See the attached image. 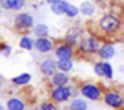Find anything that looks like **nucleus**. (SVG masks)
I'll return each mask as SVG.
<instances>
[{"mask_svg": "<svg viewBox=\"0 0 124 110\" xmlns=\"http://www.w3.org/2000/svg\"><path fill=\"white\" fill-rule=\"evenodd\" d=\"M101 100L111 109L114 110H123L124 106V97L121 90L118 88H104Z\"/></svg>", "mask_w": 124, "mask_h": 110, "instance_id": "20e7f679", "label": "nucleus"}, {"mask_svg": "<svg viewBox=\"0 0 124 110\" xmlns=\"http://www.w3.org/2000/svg\"><path fill=\"white\" fill-rule=\"evenodd\" d=\"M66 110H88V103L82 97H75V99H71Z\"/></svg>", "mask_w": 124, "mask_h": 110, "instance_id": "dca6fc26", "label": "nucleus"}, {"mask_svg": "<svg viewBox=\"0 0 124 110\" xmlns=\"http://www.w3.org/2000/svg\"><path fill=\"white\" fill-rule=\"evenodd\" d=\"M81 29L79 28H71V29H68V32L65 33V36H63V42L65 44H68V45H71V46H74V48H77V45H78V42L81 41Z\"/></svg>", "mask_w": 124, "mask_h": 110, "instance_id": "9b49d317", "label": "nucleus"}, {"mask_svg": "<svg viewBox=\"0 0 124 110\" xmlns=\"http://www.w3.org/2000/svg\"><path fill=\"white\" fill-rule=\"evenodd\" d=\"M0 110H3V106H0Z\"/></svg>", "mask_w": 124, "mask_h": 110, "instance_id": "c756f323", "label": "nucleus"}, {"mask_svg": "<svg viewBox=\"0 0 124 110\" xmlns=\"http://www.w3.org/2000/svg\"><path fill=\"white\" fill-rule=\"evenodd\" d=\"M78 15H79V10H78V7L69 3V4H68V7H66V12H65V16H68L69 19H74V18H77Z\"/></svg>", "mask_w": 124, "mask_h": 110, "instance_id": "5701e85b", "label": "nucleus"}, {"mask_svg": "<svg viewBox=\"0 0 124 110\" xmlns=\"http://www.w3.org/2000/svg\"><path fill=\"white\" fill-rule=\"evenodd\" d=\"M104 88L105 87H102L100 82H93V81L78 82V90H79V94L82 96V99L91 100V101H100L101 100Z\"/></svg>", "mask_w": 124, "mask_h": 110, "instance_id": "f03ea898", "label": "nucleus"}, {"mask_svg": "<svg viewBox=\"0 0 124 110\" xmlns=\"http://www.w3.org/2000/svg\"><path fill=\"white\" fill-rule=\"evenodd\" d=\"M68 90H69V96H71V99L78 97V94H79V90H78V81L72 82V84H68Z\"/></svg>", "mask_w": 124, "mask_h": 110, "instance_id": "393cba45", "label": "nucleus"}, {"mask_svg": "<svg viewBox=\"0 0 124 110\" xmlns=\"http://www.w3.org/2000/svg\"><path fill=\"white\" fill-rule=\"evenodd\" d=\"M32 80V75L29 73H25V74H20V75H17V77H13L12 78V84H15V85H17V87H25V85H28Z\"/></svg>", "mask_w": 124, "mask_h": 110, "instance_id": "f3484780", "label": "nucleus"}, {"mask_svg": "<svg viewBox=\"0 0 124 110\" xmlns=\"http://www.w3.org/2000/svg\"><path fill=\"white\" fill-rule=\"evenodd\" d=\"M56 68H58V71L68 74L69 71L74 70V61H71V59H58L56 61Z\"/></svg>", "mask_w": 124, "mask_h": 110, "instance_id": "aec40b11", "label": "nucleus"}, {"mask_svg": "<svg viewBox=\"0 0 124 110\" xmlns=\"http://www.w3.org/2000/svg\"><path fill=\"white\" fill-rule=\"evenodd\" d=\"M32 29H33V33H35L36 38H46V36H49V26L46 23H38Z\"/></svg>", "mask_w": 124, "mask_h": 110, "instance_id": "6ab92c4d", "label": "nucleus"}, {"mask_svg": "<svg viewBox=\"0 0 124 110\" xmlns=\"http://www.w3.org/2000/svg\"><path fill=\"white\" fill-rule=\"evenodd\" d=\"M78 10H79V13L81 15H84V16H87V18H91L93 15H95V4H94L91 0H85V1H82L81 3V6L78 7Z\"/></svg>", "mask_w": 124, "mask_h": 110, "instance_id": "2eb2a0df", "label": "nucleus"}, {"mask_svg": "<svg viewBox=\"0 0 124 110\" xmlns=\"http://www.w3.org/2000/svg\"><path fill=\"white\" fill-rule=\"evenodd\" d=\"M36 110H59V109L55 103H52L49 100H45V101H42L36 106Z\"/></svg>", "mask_w": 124, "mask_h": 110, "instance_id": "4be33fe9", "label": "nucleus"}, {"mask_svg": "<svg viewBox=\"0 0 124 110\" xmlns=\"http://www.w3.org/2000/svg\"><path fill=\"white\" fill-rule=\"evenodd\" d=\"M28 100L23 96H12L6 100V109L7 110H26Z\"/></svg>", "mask_w": 124, "mask_h": 110, "instance_id": "1a4fd4ad", "label": "nucleus"}, {"mask_svg": "<svg viewBox=\"0 0 124 110\" xmlns=\"http://www.w3.org/2000/svg\"><path fill=\"white\" fill-rule=\"evenodd\" d=\"M71 82V77L66 73L56 71L51 75V87H61V85H68Z\"/></svg>", "mask_w": 124, "mask_h": 110, "instance_id": "4468645a", "label": "nucleus"}, {"mask_svg": "<svg viewBox=\"0 0 124 110\" xmlns=\"http://www.w3.org/2000/svg\"><path fill=\"white\" fill-rule=\"evenodd\" d=\"M101 39L95 35L91 36H85L81 38V41L78 42L77 48H75V54L77 55H95L97 51L101 46Z\"/></svg>", "mask_w": 124, "mask_h": 110, "instance_id": "7ed1b4c3", "label": "nucleus"}, {"mask_svg": "<svg viewBox=\"0 0 124 110\" xmlns=\"http://www.w3.org/2000/svg\"><path fill=\"white\" fill-rule=\"evenodd\" d=\"M0 52L4 56H9L10 52H12V46L7 45V44H4V42H0Z\"/></svg>", "mask_w": 124, "mask_h": 110, "instance_id": "bb28decb", "label": "nucleus"}, {"mask_svg": "<svg viewBox=\"0 0 124 110\" xmlns=\"http://www.w3.org/2000/svg\"><path fill=\"white\" fill-rule=\"evenodd\" d=\"M102 70H104V78L111 80L113 78V67L108 61H102Z\"/></svg>", "mask_w": 124, "mask_h": 110, "instance_id": "b1692460", "label": "nucleus"}, {"mask_svg": "<svg viewBox=\"0 0 124 110\" xmlns=\"http://www.w3.org/2000/svg\"><path fill=\"white\" fill-rule=\"evenodd\" d=\"M95 1V3H105V1H108V0H93V3Z\"/></svg>", "mask_w": 124, "mask_h": 110, "instance_id": "c85d7f7f", "label": "nucleus"}, {"mask_svg": "<svg viewBox=\"0 0 124 110\" xmlns=\"http://www.w3.org/2000/svg\"><path fill=\"white\" fill-rule=\"evenodd\" d=\"M45 1H46V3H49V4L52 6V4H56V3H59L61 0H45Z\"/></svg>", "mask_w": 124, "mask_h": 110, "instance_id": "cd10ccee", "label": "nucleus"}, {"mask_svg": "<svg viewBox=\"0 0 124 110\" xmlns=\"http://www.w3.org/2000/svg\"><path fill=\"white\" fill-rule=\"evenodd\" d=\"M97 55H98V58L101 61H108V59H111V58L116 56V48H114L113 44L104 42V44H101L100 49L97 51Z\"/></svg>", "mask_w": 124, "mask_h": 110, "instance_id": "f8f14e48", "label": "nucleus"}, {"mask_svg": "<svg viewBox=\"0 0 124 110\" xmlns=\"http://www.w3.org/2000/svg\"><path fill=\"white\" fill-rule=\"evenodd\" d=\"M39 71L45 75V77H51L54 73L58 71L56 68V61L52 58H45L39 62Z\"/></svg>", "mask_w": 124, "mask_h": 110, "instance_id": "9d476101", "label": "nucleus"}, {"mask_svg": "<svg viewBox=\"0 0 124 110\" xmlns=\"http://www.w3.org/2000/svg\"><path fill=\"white\" fill-rule=\"evenodd\" d=\"M54 54L58 59H74L77 54H75V48L65 44L63 41L59 42H55V46H54Z\"/></svg>", "mask_w": 124, "mask_h": 110, "instance_id": "0eeeda50", "label": "nucleus"}, {"mask_svg": "<svg viewBox=\"0 0 124 110\" xmlns=\"http://www.w3.org/2000/svg\"><path fill=\"white\" fill-rule=\"evenodd\" d=\"M68 100H71L68 85L51 87V90H49V101H52V103H55L58 106V104H62V103H66Z\"/></svg>", "mask_w": 124, "mask_h": 110, "instance_id": "423d86ee", "label": "nucleus"}, {"mask_svg": "<svg viewBox=\"0 0 124 110\" xmlns=\"http://www.w3.org/2000/svg\"><path fill=\"white\" fill-rule=\"evenodd\" d=\"M33 44H35V39L31 35H23L20 38V41H19V46L22 49H26V51H32L33 49Z\"/></svg>", "mask_w": 124, "mask_h": 110, "instance_id": "412c9836", "label": "nucleus"}, {"mask_svg": "<svg viewBox=\"0 0 124 110\" xmlns=\"http://www.w3.org/2000/svg\"><path fill=\"white\" fill-rule=\"evenodd\" d=\"M25 6H26V0H0L1 10L17 12V10H22Z\"/></svg>", "mask_w": 124, "mask_h": 110, "instance_id": "ddd939ff", "label": "nucleus"}, {"mask_svg": "<svg viewBox=\"0 0 124 110\" xmlns=\"http://www.w3.org/2000/svg\"><path fill=\"white\" fill-rule=\"evenodd\" d=\"M94 73L98 75V77H101V78H104V70H102V61H97L95 64H94Z\"/></svg>", "mask_w": 124, "mask_h": 110, "instance_id": "a878e982", "label": "nucleus"}, {"mask_svg": "<svg viewBox=\"0 0 124 110\" xmlns=\"http://www.w3.org/2000/svg\"><path fill=\"white\" fill-rule=\"evenodd\" d=\"M68 4H69V1H66V0H61L59 3L51 6V12H52L54 15H56V16H63L65 12H66Z\"/></svg>", "mask_w": 124, "mask_h": 110, "instance_id": "a211bd4d", "label": "nucleus"}, {"mask_svg": "<svg viewBox=\"0 0 124 110\" xmlns=\"http://www.w3.org/2000/svg\"><path fill=\"white\" fill-rule=\"evenodd\" d=\"M97 26L104 35H114L121 29V19L114 13H105L98 19Z\"/></svg>", "mask_w": 124, "mask_h": 110, "instance_id": "f257e3e1", "label": "nucleus"}, {"mask_svg": "<svg viewBox=\"0 0 124 110\" xmlns=\"http://www.w3.org/2000/svg\"><path fill=\"white\" fill-rule=\"evenodd\" d=\"M0 15H1V7H0Z\"/></svg>", "mask_w": 124, "mask_h": 110, "instance_id": "7c9ffc66", "label": "nucleus"}, {"mask_svg": "<svg viewBox=\"0 0 124 110\" xmlns=\"http://www.w3.org/2000/svg\"><path fill=\"white\" fill-rule=\"evenodd\" d=\"M55 46V41L49 36L46 38H36L35 44H33V49H36L40 54H49L51 51H54Z\"/></svg>", "mask_w": 124, "mask_h": 110, "instance_id": "6e6552de", "label": "nucleus"}, {"mask_svg": "<svg viewBox=\"0 0 124 110\" xmlns=\"http://www.w3.org/2000/svg\"><path fill=\"white\" fill-rule=\"evenodd\" d=\"M35 26V18L28 12H20L13 19V28L17 32H28Z\"/></svg>", "mask_w": 124, "mask_h": 110, "instance_id": "39448f33", "label": "nucleus"}]
</instances>
